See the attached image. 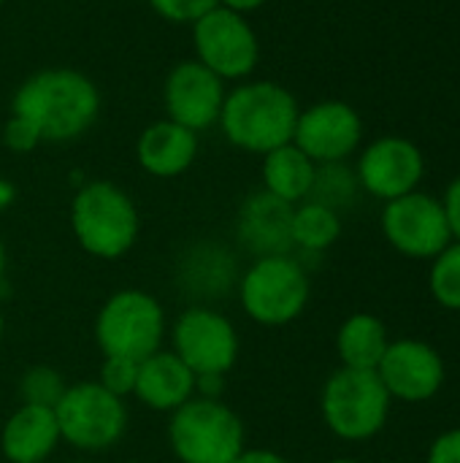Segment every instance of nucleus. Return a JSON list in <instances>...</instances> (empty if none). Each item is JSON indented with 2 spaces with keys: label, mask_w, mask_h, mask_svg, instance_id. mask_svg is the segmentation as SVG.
Here are the masks:
<instances>
[{
  "label": "nucleus",
  "mask_w": 460,
  "mask_h": 463,
  "mask_svg": "<svg viewBox=\"0 0 460 463\" xmlns=\"http://www.w3.org/2000/svg\"><path fill=\"white\" fill-rule=\"evenodd\" d=\"M225 95H228L225 81L217 73H211L195 57L182 60L168 71L163 81L165 119L192 133H203L220 122Z\"/></svg>",
  "instance_id": "f8f14e48"
},
{
  "label": "nucleus",
  "mask_w": 460,
  "mask_h": 463,
  "mask_svg": "<svg viewBox=\"0 0 460 463\" xmlns=\"http://www.w3.org/2000/svg\"><path fill=\"white\" fill-rule=\"evenodd\" d=\"M290 217L293 206L268 195L266 190L249 195L239 209V241L255 255H287L293 250L290 241Z\"/></svg>",
  "instance_id": "f3484780"
},
{
  "label": "nucleus",
  "mask_w": 460,
  "mask_h": 463,
  "mask_svg": "<svg viewBox=\"0 0 460 463\" xmlns=\"http://www.w3.org/2000/svg\"><path fill=\"white\" fill-rule=\"evenodd\" d=\"M388 345H390V339H388L385 323L369 312L350 315L336 334V353H339L344 369L377 372Z\"/></svg>",
  "instance_id": "412c9836"
},
{
  "label": "nucleus",
  "mask_w": 460,
  "mask_h": 463,
  "mask_svg": "<svg viewBox=\"0 0 460 463\" xmlns=\"http://www.w3.org/2000/svg\"><path fill=\"white\" fill-rule=\"evenodd\" d=\"M428 463H460V429L445 431L434 439L428 450Z\"/></svg>",
  "instance_id": "c85d7f7f"
},
{
  "label": "nucleus",
  "mask_w": 460,
  "mask_h": 463,
  "mask_svg": "<svg viewBox=\"0 0 460 463\" xmlns=\"http://www.w3.org/2000/svg\"><path fill=\"white\" fill-rule=\"evenodd\" d=\"M361 190L358 176L352 168H347V163H323L317 165L314 174V184L306 201L323 203L333 212L350 206L355 201V193Z\"/></svg>",
  "instance_id": "5701e85b"
},
{
  "label": "nucleus",
  "mask_w": 460,
  "mask_h": 463,
  "mask_svg": "<svg viewBox=\"0 0 460 463\" xmlns=\"http://www.w3.org/2000/svg\"><path fill=\"white\" fill-rule=\"evenodd\" d=\"M168 445L179 463H233L247 448V431L222 399L192 396L171 412Z\"/></svg>",
  "instance_id": "20e7f679"
},
{
  "label": "nucleus",
  "mask_w": 460,
  "mask_h": 463,
  "mask_svg": "<svg viewBox=\"0 0 460 463\" xmlns=\"http://www.w3.org/2000/svg\"><path fill=\"white\" fill-rule=\"evenodd\" d=\"M3 3H5V0H0V8H3Z\"/></svg>",
  "instance_id": "e433bc0d"
},
{
  "label": "nucleus",
  "mask_w": 460,
  "mask_h": 463,
  "mask_svg": "<svg viewBox=\"0 0 460 463\" xmlns=\"http://www.w3.org/2000/svg\"><path fill=\"white\" fill-rule=\"evenodd\" d=\"M65 388H68L65 377L52 366H33L19 380L22 404H38V407H52V410L62 399Z\"/></svg>",
  "instance_id": "393cba45"
},
{
  "label": "nucleus",
  "mask_w": 460,
  "mask_h": 463,
  "mask_svg": "<svg viewBox=\"0 0 460 463\" xmlns=\"http://www.w3.org/2000/svg\"><path fill=\"white\" fill-rule=\"evenodd\" d=\"M133 396L146 410L171 415L195 396V374L171 350H157L138 364Z\"/></svg>",
  "instance_id": "6ab92c4d"
},
{
  "label": "nucleus",
  "mask_w": 460,
  "mask_h": 463,
  "mask_svg": "<svg viewBox=\"0 0 460 463\" xmlns=\"http://www.w3.org/2000/svg\"><path fill=\"white\" fill-rule=\"evenodd\" d=\"M136 377H138V364L136 361H127V358H103L98 383L108 393H114L119 399H130L133 391H136Z\"/></svg>",
  "instance_id": "a878e982"
},
{
  "label": "nucleus",
  "mask_w": 460,
  "mask_h": 463,
  "mask_svg": "<svg viewBox=\"0 0 460 463\" xmlns=\"http://www.w3.org/2000/svg\"><path fill=\"white\" fill-rule=\"evenodd\" d=\"M171 353L195 377H225L239 361L241 339L236 326L222 312L195 304L174 320Z\"/></svg>",
  "instance_id": "1a4fd4ad"
},
{
  "label": "nucleus",
  "mask_w": 460,
  "mask_h": 463,
  "mask_svg": "<svg viewBox=\"0 0 460 463\" xmlns=\"http://www.w3.org/2000/svg\"><path fill=\"white\" fill-rule=\"evenodd\" d=\"M298 114L301 106L285 84L244 79L225 95L217 125L228 144L263 157L293 141Z\"/></svg>",
  "instance_id": "f03ea898"
},
{
  "label": "nucleus",
  "mask_w": 460,
  "mask_h": 463,
  "mask_svg": "<svg viewBox=\"0 0 460 463\" xmlns=\"http://www.w3.org/2000/svg\"><path fill=\"white\" fill-rule=\"evenodd\" d=\"M382 233L396 252L415 260H434L453 241L442 201L420 190L385 203Z\"/></svg>",
  "instance_id": "9b49d317"
},
{
  "label": "nucleus",
  "mask_w": 460,
  "mask_h": 463,
  "mask_svg": "<svg viewBox=\"0 0 460 463\" xmlns=\"http://www.w3.org/2000/svg\"><path fill=\"white\" fill-rule=\"evenodd\" d=\"M3 274H5V247H3V239H0V282H3Z\"/></svg>",
  "instance_id": "72a5a7b5"
},
{
  "label": "nucleus",
  "mask_w": 460,
  "mask_h": 463,
  "mask_svg": "<svg viewBox=\"0 0 460 463\" xmlns=\"http://www.w3.org/2000/svg\"><path fill=\"white\" fill-rule=\"evenodd\" d=\"M428 285L439 307L460 312V241H450L434 258Z\"/></svg>",
  "instance_id": "b1692460"
},
{
  "label": "nucleus",
  "mask_w": 460,
  "mask_h": 463,
  "mask_svg": "<svg viewBox=\"0 0 460 463\" xmlns=\"http://www.w3.org/2000/svg\"><path fill=\"white\" fill-rule=\"evenodd\" d=\"M70 463H87V461H70Z\"/></svg>",
  "instance_id": "4c0bfd02"
},
{
  "label": "nucleus",
  "mask_w": 460,
  "mask_h": 463,
  "mask_svg": "<svg viewBox=\"0 0 460 463\" xmlns=\"http://www.w3.org/2000/svg\"><path fill=\"white\" fill-rule=\"evenodd\" d=\"M3 144H5V149H11V152H16V155H24V152H33L38 144H43V138H41V133L24 119V117H16V114H11L8 119H5V125H3Z\"/></svg>",
  "instance_id": "cd10ccee"
},
{
  "label": "nucleus",
  "mask_w": 460,
  "mask_h": 463,
  "mask_svg": "<svg viewBox=\"0 0 460 463\" xmlns=\"http://www.w3.org/2000/svg\"><path fill=\"white\" fill-rule=\"evenodd\" d=\"M62 442L52 407L19 404L0 431V450L11 463H46Z\"/></svg>",
  "instance_id": "a211bd4d"
},
{
  "label": "nucleus",
  "mask_w": 460,
  "mask_h": 463,
  "mask_svg": "<svg viewBox=\"0 0 460 463\" xmlns=\"http://www.w3.org/2000/svg\"><path fill=\"white\" fill-rule=\"evenodd\" d=\"M268 0H217V5H222V8H228V11H236V14H252V11H258V8H263Z\"/></svg>",
  "instance_id": "2f4dec72"
},
{
  "label": "nucleus",
  "mask_w": 460,
  "mask_h": 463,
  "mask_svg": "<svg viewBox=\"0 0 460 463\" xmlns=\"http://www.w3.org/2000/svg\"><path fill=\"white\" fill-rule=\"evenodd\" d=\"M149 8L171 22V24H195L206 11L217 5V0H146Z\"/></svg>",
  "instance_id": "bb28decb"
},
{
  "label": "nucleus",
  "mask_w": 460,
  "mask_h": 463,
  "mask_svg": "<svg viewBox=\"0 0 460 463\" xmlns=\"http://www.w3.org/2000/svg\"><path fill=\"white\" fill-rule=\"evenodd\" d=\"M377 374L390 399L423 404L442 391L447 372L442 355L431 345L418 339H399L388 345Z\"/></svg>",
  "instance_id": "2eb2a0df"
},
{
  "label": "nucleus",
  "mask_w": 460,
  "mask_h": 463,
  "mask_svg": "<svg viewBox=\"0 0 460 463\" xmlns=\"http://www.w3.org/2000/svg\"><path fill=\"white\" fill-rule=\"evenodd\" d=\"M263 190L290 206L309 198L317 163L309 160L293 141L263 155Z\"/></svg>",
  "instance_id": "aec40b11"
},
{
  "label": "nucleus",
  "mask_w": 460,
  "mask_h": 463,
  "mask_svg": "<svg viewBox=\"0 0 460 463\" xmlns=\"http://www.w3.org/2000/svg\"><path fill=\"white\" fill-rule=\"evenodd\" d=\"M233 463H290L277 450H263V448H244L241 456Z\"/></svg>",
  "instance_id": "7c9ffc66"
},
{
  "label": "nucleus",
  "mask_w": 460,
  "mask_h": 463,
  "mask_svg": "<svg viewBox=\"0 0 460 463\" xmlns=\"http://www.w3.org/2000/svg\"><path fill=\"white\" fill-rule=\"evenodd\" d=\"M70 231L76 244L98 260L125 258L141 233L133 198L114 182H84L70 201Z\"/></svg>",
  "instance_id": "7ed1b4c3"
},
{
  "label": "nucleus",
  "mask_w": 460,
  "mask_h": 463,
  "mask_svg": "<svg viewBox=\"0 0 460 463\" xmlns=\"http://www.w3.org/2000/svg\"><path fill=\"white\" fill-rule=\"evenodd\" d=\"M14 201V187L8 182H0V209Z\"/></svg>",
  "instance_id": "473e14b6"
},
{
  "label": "nucleus",
  "mask_w": 460,
  "mask_h": 463,
  "mask_svg": "<svg viewBox=\"0 0 460 463\" xmlns=\"http://www.w3.org/2000/svg\"><path fill=\"white\" fill-rule=\"evenodd\" d=\"M390 402L393 399L377 372L342 366L328 377L320 410L331 434L347 442H366L385 429Z\"/></svg>",
  "instance_id": "0eeeda50"
},
{
  "label": "nucleus",
  "mask_w": 460,
  "mask_h": 463,
  "mask_svg": "<svg viewBox=\"0 0 460 463\" xmlns=\"http://www.w3.org/2000/svg\"><path fill=\"white\" fill-rule=\"evenodd\" d=\"M3 336H5V320H3V312H0V345H3Z\"/></svg>",
  "instance_id": "f704fd0d"
},
{
  "label": "nucleus",
  "mask_w": 460,
  "mask_h": 463,
  "mask_svg": "<svg viewBox=\"0 0 460 463\" xmlns=\"http://www.w3.org/2000/svg\"><path fill=\"white\" fill-rule=\"evenodd\" d=\"M168 320L163 304L141 290L122 288L111 293L95 317V342L103 358H127L141 364L152 353L163 350Z\"/></svg>",
  "instance_id": "39448f33"
},
{
  "label": "nucleus",
  "mask_w": 460,
  "mask_h": 463,
  "mask_svg": "<svg viewBox=\"0 0 460 463\" xmlns=\"http://www.w3.org/2000/svg\"><path fill=\"white\" fill-rule=\"evenodd\" d=\"M192 27L195 60L222 81H244L260 62V41L244 14L214 5Z\"/></svg>",
  "instance_id": "9d476101"
},
{
  "label": "nucleus",
  "mask_w": 460,
  "mask_h": 463,
  "mask_svg": "<svg viewBox=\"0 0 460 463\" xmlns=\"http://www.w3.org/2000/svg\"><path fill=\"white\" fill-rule=\"evenodd\" d=\"M339 236H342L339 212L314 201H301L293 206V217H290L293 247L304 252H325L339 241Z\"/></svg>",
  "instance_id": "4be33fe9"
},
{
  "label": "nucleus",
  "mask_w": 460,
  "mask_h": 463,
  "mask_svg": "<svg viewBox=\"0 0 460 463\" xmlns=\"http://www.w3.org/2000/svg\"><path fill=\"white\" fill-rule=\"evenodd\" d=\"M355 176L369 195L388 203L420 187L426 157L415 141L404 136H382L361 152Z\"/></svg>",
  "instance_id": "4468645a"
},
{
  "label": "nucleus",
  "mask_w": 460,
  "mask_h": 463,
  "mask_svg": "<svg viewBox=\"0 0 460 463\" xmlns=\"http://www.w3.org/2000/svg\"><path fill=\"white\" fill-rule=\"evenodd\" d=\"M442 206H445V214H447V222L453 231V241H460V174L450 182V187L442 198Z\"/></svg>",
  "instance_id": "c756f323"
},
{
  "label": "nucleus",
  "mask_w": 460,
  "mask_h": 463,
  "mask_svg": "<svg viewBox=\"0 0 460 463\" xmlns=\"http://www.w3.org/2000/svg\"><path fill=\"white\" fill-rule=\"evenodd\" d=\"M312 296L309 274L298 258L263 255L244 271L239 282V301L244 315L266 328H282L306 312Z\"/></svg>",
  "instance_id": "423d86ee"
},
{
  "label": "nucleus",
  "mask_w": 460,
  "mask_h": 463,
  "mask_svg": "<svg viewBox=\"0 0 460 463\" xmlns=\"http://www.w3.org/2000/svg\"><path fill=\"white\" fill-rule=\"evenodd\" d=\"M363 138V119L347 100H320L301 109L293 144L317 165L344 163Z\"/></svg>",
  "instance_id": "ddd939ff"
},
{
  "label": "nucleus",
  "mask_w": 460,
  "mask_h": 463,
  "mask_svg": "<svg viewBox=\"0 0 460 463\" xmlns=\"http://www.w3.org/2000/svg\"><path fill=\"white\" fill-rule=\"evenodd\" d=\"M328 463H361L358 458H333V461H328Z\"/></svg>",
  "instance_id": "c9c22d12"
},
{
  "label": "nucleus",
  "mask_w": 460,
  "mask_h": 463,
  "mask_svg": "<svg viewBox=\"0 0 460 463\" xmlns=\"http://www.w3.org/2000/svg\"><path fill=\"white\" fill-rule=\"evenodd\" d=\"M62 442L81 453H103L119 445L127 431L125 399L108 393L98 380L73 383L54 407Z\"/></svg>",
  "instance_id": "6e6552de"
},
{
  "label": "nucleus",
  "mask_w": 460,
  "mask_h": 463,
  "mask_svg": "<svg viewBox=\"0 0 460 463\" xmlns=\"http://www.w3.org/2000/svg\"><path fill=\"white\" fill-rule=\"evenodd\" d=\"M195 157H198V133L171 119H157L146 125L136 141V160L141 171L155 179H176L187 174Z\"/></svg>",
  "instance_id": "dca6fc26"
},
{
  "label": "nucleus",
  "mask_w": 460,
  "mask_h": 463,
  "mask_svg": "<svg viewBox=\"0 0 460 463\" xmlns=\"http://www.w3.org/2000/svg\"><path fill=\"white\" fill-rule=\"evenodd\" d=\"M11 114L24 117L43 141H73L98 122L100 92L81 71L43 68L16 87Z\"/></svg>",
  "instance_id": "f257e3e1"
}]
</instances>
